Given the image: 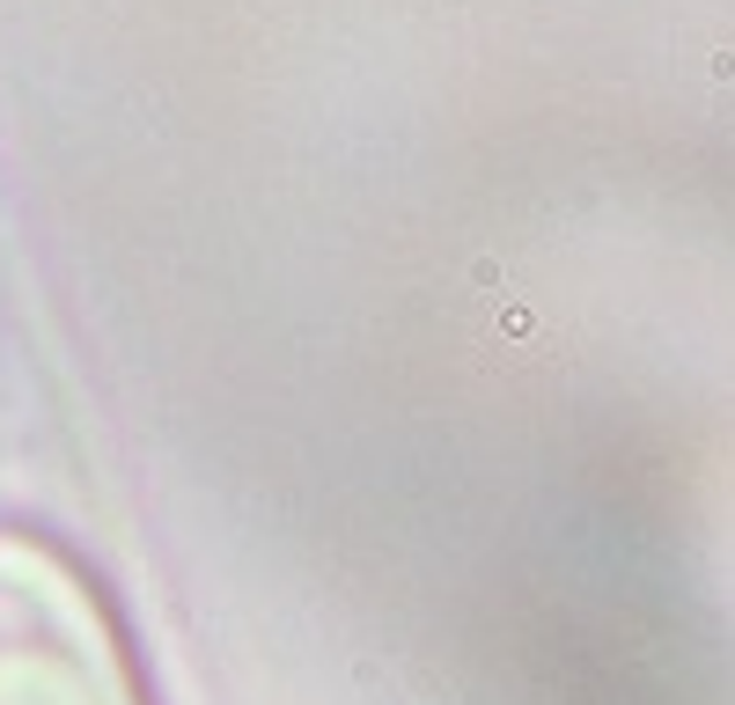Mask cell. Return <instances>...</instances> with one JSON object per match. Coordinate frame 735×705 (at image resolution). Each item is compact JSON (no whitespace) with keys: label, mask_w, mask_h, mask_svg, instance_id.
Segmentation results:
<instances>
[{"label":"cell","mask_w":735,"mask_h":705,"mask_svg":"<svg viewBox=\"0 0 735 705\" xmlns=\"http://www.w3.org/2000/svg\"><path fill=\"white\" fill-rule=\"evenodd\" d=\"M0 705H147L97 581L23 530H0Z\"/></svg>","instance_id":"6da1fadb"}]
</instances>
